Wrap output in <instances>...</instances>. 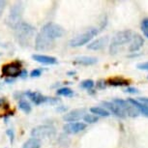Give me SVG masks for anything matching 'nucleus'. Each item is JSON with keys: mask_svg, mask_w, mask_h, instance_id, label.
<instances>
[{"mask_svg": "<svg viewBox=\"0 0 148 148\" xmlns=\"http://www.w3.org/2000/svg\"><path fill=\"white\" fill-rule=\"evenodd\" d=\"M16 31V40L21 46L27 47L30 45V42L32 41L33 37L35 34V28L31 24L23 22L19 23L15 29Z\"/></svg>", "mask_w": 148, "mask_h": 148, "instance_id": "f257e3e1", "label": "nucleus"}, {"mask_svg": "<svg viewBox=\"0 0 148 148\" xmlns=\"http://www.w3.org/2000/svg\"><path fill=\"white\" fill-rule=\"evenodd\" d=\"M134 37V32L132 30H123V31L117 32L113 36L112 40H111L110 46V54H115L119 49L126 44L131 43L132 39Z\"/></svg>", "mask_w": 148, "mask_h": 148, "instance_id": "f03ea898", "label": "nucleus"}, {"mask_svg": "<svg viewBox=\"0 0 148 148\" xmlns=\"http://www.w3.org/2000/svg\"><path fill=\"white\" fill-rule=\"evenodd\" d=\"M23 3L22 2H16L13 5V7L11 8L9 16L6 19L7 25H9L11 28L16 29V27L18 25L19 23H21L22 21V14H23Z\"/></svg>", "mask_w": 148, "mask_h": 148, "instance_id": "7ed1b4c3", "label": "nucleus"}, {"mask_svg": "<svg viewBox=\"0 0 148 148\" xmlns=\"http://www.w3.org/2000/svg\"><path fill=\"white\" fill-rule=\"evenodd\" d=\"M98 33H99L98 28H96V27H90V28H88L85 32L77 35V37L73 38L72 40L69 42L70 47H79L84 46V45L89 43L95 36H97Z\"/></svg>", "mask_w": 148, "mask_h": 148, "instance_id": "20e7f679", "label": "nucleus"}, {"mask_svg": "<svg viewBox=\"0 0 148 148\" xmlns=\"http://www.w3.org/2000/svg\"><path fill=\"white\" fill-rule=\"evenodd\" d=\"M41 33L46 36L47 38H49V40L54 42V40L62 37L64 34V29L54 22H49L43 26Z\"/></svg>", "mask_w": 148, "mask_h": 148, "instance_id": "39448f33", "label": "nucleus"}, {"mask_svg": "<svg viewBox=\"0 0 148 148\" xmlns=\"http://www.w3.org/2000/svg\"><path fill=\"white\" fill-rule=\"evenodd\" d=\"M56 133L55 128L51 126V125H41L34 128L31 131V136L34 138H51Z\"/></svg>", "mask_w": 148, "mask_h": 148, "instance_id": "423d86ee", "label": "nucleus"}, {"mask_svg": "<svg viewBox=\"0 0 148 148\" xmlns=\"http://www.w3.org/2000/svg\"><path fill=\"white\" fill-rule=\"evenodd\" d=\"M112 103L118 106V107L124 111V113L127 114L128 116L136 117L138 115L139 112L138 111V110H136L135 107H133L128 101H125V100H122V99H114Z\"/></svg>", "mask_w": 148, "mask_h": 148, "instance_id": "0eeeda50", "label": "nucleus"}, {"mask_svg": "<svg viewBox=\"0 0 148 148\" xmlns=\"http://www.w3.org/2000/svg\"><path fill=\"white\" fill-rule=\"evenodd\" d=\"M26 96L28 97L35 105H41V104H44V103H51V104H55V103L58 102L57 99L46 97V96H44V95H42L41 93H39V92L27 91L26 92Z\"/></svg>", "mask_w": 148, "mask_h": 148, "instance_id": "6e6552de", "label": "nucleus"}, {"mask_svg": "<svg viewBox=\"0 0 148 148\" xmlns=\"http://www.w3.org/2000/svg\"><path fill=\"white\" fill-rule=\"evenodd\" d=\"M54 42L49 40V38H47L46 36L43 35L40 32L36 36L35 39V47L37 51H47L53 47Z\"/></svg>", "mask_w": 148, "mask_h": 148, "instance_id": "1a4fd4ad", "label": "nucleus"}, {"mask_svg": "<svg viewBox=\"0 0 148 148\" xmlns=\"http://www.w3.org/2000/svg\"><path fill=\"white\" fill-rule=\"evenodd\" d=\"M21 72V63L19 62H13L6 64L2 67V74L8 77H16L19 76Z\"/></svg>", "mask_w": 148, "mask_h": 148, "instance_id": "9d476101", "label": "nucleus"}, {"mask_svg": "<svg viewBox=\"0 0 148 148\" xmlns=\"http://www.w3.org/2000/svg\"><path fill=\"white\" fill-rule=\"evenodd\" d=\"M85 128H86L85 123L72 122V123H68V124L64 125L63 130H64V132L67 133V134H72V135H75V134L82 132L83 130H85Z\"/></svg>", "mask_w": 148, "mask_h": 148, "instance_id": "9b49d317", "label": "nucleus"}, {"mask_svg": "<svg viewBox=\"0 0 148 148\" xmlns=\"http://www.w3.org/2000/svg\"><path fill=\"white\" fill-rule=\"evenodd\" d=\"M85 110L84 108H79V110H74L70 112L66 113L65 115L63 116V119L65 120L66 122H76L77 120L83 118V116L85 115Z\"/></svg>", "mask_w": 148, "mask_h": 148, "instance_id": "f8f14e48", "label": "nucleus"}, {"mask_svg": "<svg viewBox=\"0 0 148 148\" xmlns=\"http://www.w3.org/2000/svg\"><path fill=\"white\" fill-rule=\"evenodd\" d=\"M108 36H103V37H100L97 40L91 42L87 46V47L88 49H91V51H100V49H104L108 45Z\"/></svg>", "mask_w": 148, "mask_h": 148, "instance_id": "ddd939ff", "label": "nucleus"}, {"mask_svg": "<svg viewBox=\"0 0 148 148\" xmlns=\"http://www.w3.org/2000/svg\"><path fill=\"white\" fill-rule=\"evenodd\" d=\"M144 45V40L140 35L138 34H134V37L131 41V45L129 47V51L130 52H136L139 51Z\"/></svg>", "mask_w": 148, "mask_h": 148, "instance_id": "4468645a", "label": "nucleus"}, {"mask_svg": "<svg viewBox=\"0 0 148 148\" xmlns=\"http://www.w3.org/2000/svg\"><path fill=\"white\" fill-rule=\"evenodd\" d=\"M103 106H104L106 108H108L110 113L112 112L114 115L121 117V118H125V117H126V114L124 113V111L112 102H103Z\"/></svg>", "mask_w": 148, "mask_h": 148, "instance_id": "2eb2a0df", "label": "nucleus"}, {"mask_svg": "<svg viewBox=\"0 0 148 148\" xmlns=\"http://www.w3.org/2000/svg\"><path fill=\"white\" fill-rule=\"evenodd\" d=\"M32 59L41 64H45V65H52V64L57 63V59L55 57L43 54H33Z\"/></svg>", "mask_w": 148, "mask_h": 148, "instance_id": "dca6fc26", "label": "nucleus"}, {"mask_svg": "<svg viewBox=\"0 0 148 148\" xmlns=\"http://www.w3.org/2000/svg\"><path fill=\"white\" fill-rule=\"evenodd\" d=\"M127 101L129 102L130 104L133 106V107H135L136 110H138V112L144 114L145 116L148 117V106L143 104V103L138 101V100L133 99V98H129V99H128Z\"/></svg>", "mask_w": 148, "mask_h": 148, "instance_id": "f3484780", "label": "nucleus"}, {"mask_svg": "<svg viewBox=\"0 0 148 148\" xmlns=\"http://www.w3.org/2000/svg\"><path fill=\"white\" fill-rule=\"evenodd\" d=\"M98 62V58L94 56H79L76 58L75 63L80 64L83 66H91Z\"/></svg>", "mask_w": 148, "mask_h": 148, "instance_id": "a211bd4d", "label": "nucleus"}, {"mask_svg": "<svg viewBox=\"0 0 148 148\" xmlns=\"http://www.w3.org/2000/svg\"><path fill=\"white\" fill-rule=\"evenodd\" d=\"M108 84L112 86H128L130 84L129 80L123 79V77H113L108 80Z\"/></svg>", "mask_w": 148, "mask_h": 148, "instance_id": "6ab92c4d", "label": "nucleus"}, {"mask_svg": "<svg viewBox=\"0 0 148 148\" xmlns=\"http://www.w3.org/2000/svg\"><path fill=\"white\" fill-rule=\"evenodd\" d=\"M90 111L92 112V114L96 116H102V117H108L110 115V113L108 112V110H107L104 108L101 107H93L90 108Z\"/></svg>", "mask_w": 148, "mask_h": 148, "instance_id": "aec40b11", "label": "nucleus"}, {"mask_svg": "<svg viewBox=\"0 0 148 148\" xmlns=\"http://www.w3.org/2000/svg\"><path fill=\"white\" fill-rule=\"evenodd\" d=\"M41 140L38 138H29L28 140L24 142L22 148H40L41 147Z\"/></svg>", "mask_w": 148, "mask_h": 148, "instance_id": "412c9836", "label": "nucleus"}, {"mask_svg": "<svg viewBox=\"0 0 148 148\" xmlns=\"http://www.w3.org/2000/svg\"><path fill=\"white\" fill-rule=\"evenodd\" d=\"M57 95L59 96H65V97H72L74 95V91L69 87H63L57 90Z\"/></svg>", "mask_w": 148, "mask_h": 148, "instance_id": "4be33fe9", "label": "nucleus"}, {"mask_svg": "<svg viewBox=\"0 0 148 148\" xmlns=\"http://www.w3.org/2000/svg\"><path fill=\"white\" fill-rule=\"evenodd\" d=\"M18 108H21L22 111H24L25 113H29L31 111V106L27 101H24V100H21L18 103Z\"/></svg>", "mask_w": 148, "mask_h": 148, "instance_id": "5701e85b", "label": "nucleus"}, {"mask_svg": "<svg viewBox=\"0 0 148 148\" xmlns=\"http://www.w3.org/2000/svg\"><path fill=\"white\" fill-rule=\"evenodd\" d=\"M95 83L92 79H85L80 83V87L83 89H87V90H91L94 87Z\"/></svg>", "mask_w": 148, "mask_h": 148, "instance_id": "b1692460", "label": "nucleus"}, {"mask_svg": "<svg viewBox=\"0 0 148 148\" xmlns=\"http://www.w3.org/2000/svg\"><path fill=\"white\" fill-rule=\"evenodd\" d=\"M140 28H141L142 33H143V35L146 38H148V18L142 19Z\"/></svg>", "mask_w": 148, "mask_h": 148, "instance_id": "393cba45", "label": "nucleus"}, {"mask_svg": "<svg viewBox=\"0 0 148 148\" xmlns=\"http://www.w3.org/2000/svg\"><path fill=\"white\" fill-rule=\"evenodd\" d=\"M83 120L86 122V123H95L97 122L98 120H99V117L94 115V114H85L84 116H83Z\"/></svg>", "mask_w": 148, "mask_h": 148, "instance_id": "a878e982", "label": "nucleus"}, {"mask_svg": "<svg viewBox=\"0 0 148 148\" xmlns=\"http://www.w3.org/2000/svg\"><path fill=\"white\" fill-rule=\"evenodd\" d=\"M136 68L138 70H142V71H148V61L147 62H141L136 65Z\"/></svg>", "mask_w": 148, "mask_h": 148, "instance_id": "bb28decb", "label": "nucleus"}, {"mask_svg": "<svg viewBox=\"0 0 148 148\" xmlns=\"http://www.w3.org/2000/svg\"><path fill=\"white\" fill-rule=\"evenodd\" d=\"M42 74V70L41 69H35L33 70V71H31V73H30V76L33 77H40Z\"/></svg>", "mask_w": 148, "mask_h": 148, "instance_id": "cd10ccee", "label": "nucleus"}, {"mask_svg": "<svg viewBox=\"0 0 148 148\" xmlns=\"http://www.w3.org/2000/svg\"><path fill=\"white\" fill-rule=\"evenodd\" d=\"M125 92H128V93H131V94H138L139 93L138 89H136L135 87H131V86H128V87L124 90Z\"/></svg>", "mask_w": 148, "mask_h": 148, "instance_id": "c85d7f7f", "label": "nucleus"}, {"mask_svg": "<svg viewBox=\"0 0 148 148\" xmlns=\"http://www.w3.org/2000/svg\"><path fill=\"white\" fill-rule=\"evenodd\" d=\"M97 87L100 89H104L106 87V82L104 80H99V82H97Z\"/></svg>", "mask_w": 148, "mask_h": 148, "instance_id": "c756f323", "label": "nucleus"}, {"mask_svg": "<svg viewBox=\"0 0 148 148\" xmlns=\"http://www.w3.org/2000/svg\"><path fill=\"white\" fill-rule=\"evenodd\" d=\"M5 6H6V1H3V0H0V15H1L2 12L4 11Z\"/></svg>", "mask_w": 148, "mask_h": 148, "instance_id": "7c9ffc66", "label": "nucleus"}, {"mask_svg": "<svg viewBox=\"0 0 148 148\" xmlns=\"http://www.w3.org/2000/svg\"><path fill=\"white\" fill-rule=\"evenodd\" d=\"M138 101L143 103V104H145L146 106H148V98L146 97H142V98H138V99H136Z\"/></svg>", "mask_w": 148, "mask_h": 148, "instance_id": "2f4dec72", "label": "nucleus"}, {"mask_svg": "<svg viewBox=\"0 0 148 148\" xmlns=\"http://www.w3.org/2000/svg\"><path fill=\"white\" fill-rule=\"evenodd\" d=\"M7 134H8V135H10V136H11V141L13 142V140H14V133H13V131L8 130L7 131Z\"/></svg>", "mask_w": 148, "mask_h": 148, "instance_id": "473e14b6", "label": "nucleus"}, {"mask_svg": "<svg viewBox=\"0 0 148 148\" xmlns=\"http://www.w3.org/2000/svg\"><path fill=\"white\" fill-rule=\"evenodd\" d=\"M26 76H27V72L24 71V70H23V71H21V74H19V77H22V79H24V77H25Z\"/></svg>", "mask_w": 148, "mask_h": 148, "instance_id": "72a5a7b5", "label": "nucleus"}, {"mask_svg": "<svg viewBox=\"0 0 148 148\" xmlns=\"http://www.w3.org/2000/svg\"><path fill=\"white\" fill-rule=\"evenodd\" d=\"M58 111H64V110H67V107H61V108H57Z\"/></svg>", "mask_w": 148, "mask_h": 148, "instance_id": "f704fd0d", "label": "nucleus"}, {"mask_svg": "<svg viewBox=\"0 0 148 148\" xmlns=\"http://www.w3.org/2000/svg\"><path fill=\"white\" fill-rule=\"evenodd\" d=\"M5 103V99H3V98H0V106H2Z\"/></svg>", "mask_w": 148, "mask_h": 148, "instance_id": "c9c22d12", "label": "nucleus"}, {"mask_svg": "<svg viewBox=\"0 0 148 148\" xmlns=\"http://www.w3.org/2000/svg\"><path fill=\"white\" fill-rule=\"evenodd\" d=\"M75 74H76V72H75V71H72V72H69L68 73L69 76H73V75H75Z\"/></svg>", "mask_w": 148, "mask_h": 148, "instance_id": "e433bc0d", "label": "nucleus"}, {"mask_svg": "<svg viewBox=\"0 0 148 148\" xmlns=\"http://www.w3.org/2000/svg\"><path fill=\"white\" fill-rule=\"evenodd\" d=\"M147 79H148V77H147Z\"/></svg>", "mask_w": 148, "mask_h": 148, "instance_id": "4c0bfd02", "label": "nucleus"}]
</instances>
